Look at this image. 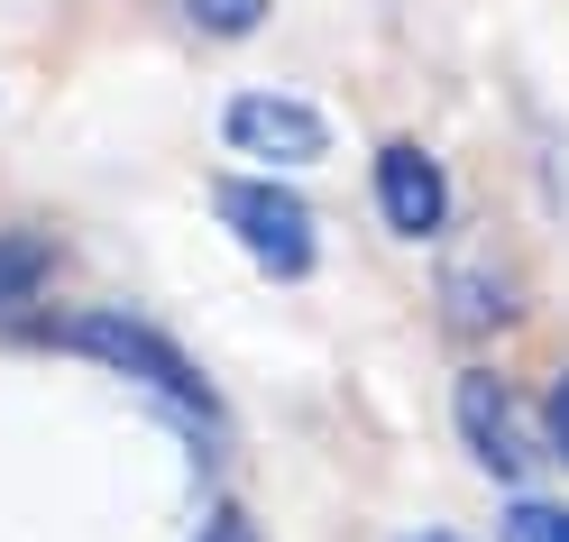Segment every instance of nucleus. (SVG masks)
I'll return each instance as SVG.
<instances>
[{"mask_svg": "<svg viewBox=\"0 0 569 542\" xmlns=\"http://www.w3.org/2000/svg\"><path fill=\"white\" fill-rule=\"evenodd\" d=\"M56 341H64V349H83V358H101V368H120V377H138V386H157L184 423H211V414H221V395L202 386V368H193V358L174 349L166 332L129 322V313H74Z\"/></svg>", "mask_w": 569, "mask_h": 542, "instance_id": "1", "label": "nucleus"}, {"mask_svg": "<svg viewBox=\"0 0 569 542\" xmlns=\"http://www.w3.org/2000/svg\"><path fill=\"white\" fill-rule=\"evenodd\" d=\"M211 211L248 239V258H258L267 276H312V258H322V230H312V211L284 185H248V175H230V185H211Z\"/></svg>", "mask_w": 569, "mask_h": 542, "instance_id": "2", "label": "nucleus"}, {"mask_svg": "<svg viewBox=\"0 0 569 542\" xmlns=\"http://www.w3.org/2000/svg\"><path fill=\"white\" fill-rule=\"evenodd\" d=\"M221 138L239 157H267V166H312L331 148V120L312 101H295V92H239L221 111Z\"/></svg>", "mask_w": 569, "mask_h": 542, "instance_id": "3", "label": "nucleus"}, {"mask_svg": "<svg viewBox=\"0 0 569 542\" xmlns=\"http://www.w3.org/2000/svg\"><path fill=\"white\" fill-rule=\"evenodd\" d=\"M459 432H469V451H478V469H487V479L523 487L532 442L515 432V395H506V377H487V368H469V377H459Z\"/></svg>", "mask_w": 569, "mask_h": 542, "instance_id": "4", "label": "nucleus"}, {"mask_svg": "<svg viewBox=\"0 0 569 542\" xmlns=\"http://www.w3.org/2000/svg\"><path fill=\"white\" fill-rule=\"evenodd\" d=\"M377 211H386V230H405V239H432L450 221V175L422 157V148H386L377 157Z\"/></svg>", "mask_w": 569, "mask_h": 542, "instance_id": "5", "label": "nucleus"}, {"mask_svg": "<svg viewBox=\"0 0 569 542\" xmlns=\"http://www.w3.org/2000/svg\"><path fill=\"white\" fill-rule=\"evenodd\" d=\"M47 267H56V248H47V239H28V230H10V239H0V313L38 295V285H47Z\"/></svg>", "mask_w": 569, "mask_h": 542, "instance_id": "6", "label": "nucleus"}, {"mask_svg": "<svg viewBox=\"0 0 569 542\" xmlns=\"http://www.w3.org/2000/svg\"><path fill=\"white\" fill-rule=\"evenodd\" d=\"M506 542H569V505L515 496V505H506Z\"/></svg>", "mask_w": 569, "mask_h": 542, "instance_id": "7", "label": "nucleus"}, {"mask_svg": "<svg viewBox=\"0 0 569 542\" xmlns=\"http://www.w3.org/2000/svg\"><path fill=\"white\" fill-rule=\"evenodd\" d=\"M184 19L211 28V38H248V28L267 19V0H184Z\"/></svg>", "mask_w": 569, "mask_h": 542, "instance_id": "8", "label": "nucleus"}, {"mask_svg": "<svg viewBox=\"0 0 569 542\" xmlns=\"http://www.w3.org/2000/svg\"><path fill=\"white\" fill-rule=\"evenodd\" d=\"M202 542H258V524H248L239 505H221V515H211V533H202Z\"/></svg>", "mask_w": 569, "mask_h": 542, "instance_id": "9", "label": "nucleus"}, {"mask_svg": "<svg viewBox=\"0 0 569 542\" xmlns=\"http://www.w3.org/2000/svg\"><path fill=\"white\" fill-rule=\"evenodd\" d=\"M542 414H551V442H560V460H569V377L551 386V405H542Z\"/></svg>", "mask_w": 569, "mask_h": 542, "instance_id": "10", "label": "nucleus"}, {"mask_svg": "<svg viewBox=\"0 0 569 542\" xmlns=\"http://www.w3.org/2000/svg\"><path fill=\"white\" fill-rule=\"evenodd\" d=\"M405 542H469V533H405Z\"/></svg>", "mask_w": 569, "mask_h": 542, "instance_id": "11", "label": "nucleus"}]
</instances>
